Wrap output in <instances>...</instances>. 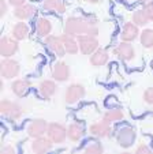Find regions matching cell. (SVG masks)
Segmentation results:
<instances>
[{
  "mask_svg": "<svg viewBox=\"0 0 153 154\" xmlns=\"http://www.w3.org/2000/svg\"><path fill=\"white\" fill-rule=\"evenodd\" d=\"M78 45L84 55H92L94 51H97L98 41L93 35H78Z\"/></svg>",
  "mask_w": 153,
  "mask_h": 154,
  "instance_id": "cell-4",
  "label": "cell"
},
{
  "mask_svg": "<svg viewBox=\"0 0 153 154\" xmlns=\"http://www.w3.org/2000/svg\"><path fill=\"white\" fill-rule=\"evenodd\" d=\"M107 61H108V52L105 49H97L90 56V63H92V66H96V67L104 66Z\"/></svg>",
  "mask_w": 153,
  "mask_h": 154,
  "instance_id": "cell-17",
  "label": "cell"
},
{
  "mask_svg": "<svg viewBox=\"0 0 153 154\" xmlns=\"http://www.w3.org/2000/svg\"><path fill=\"white\" fill-rule=\"evenodd\" d=\"M85 96V89L82 85L74 83L70 85L66 90V102L67 104H74L78 100H81Z\"/></svg>",
  "mask_w": 153,
  "mask_h": 154,
  "instance_id": "cell-9",
  "label": "cell"
},
{
  "mask_svg": "<svg viewBox=\"0 0 153 154\" xmlns=\"http://www.w3.org/2000/svg\"><path fill=\"white\" fill-rule=\"evenodd\" d=\"M135 153H137V154H142V153H146V154H148V153H150V149L146 145H141V146H139V147L135 150Z\"/></svg>",
  "mask_w": 153,
  "mask_h": 154,
  "instance_id": "cell-32",
  "label": "cell"
},
{
  "mask_svg": "<svg viewBox=\"0 0 153 154\" xmlns=\"http://www.w3.org/2000/svg\"><path fill=\"white\" fill-rule=\"evenodd\" d=\"M38 91H40V96L43 98H49L52 97L56 91V85L53 83L52 81H43L40 83V87H38Z\"/></svg>",
  "mask_w": 153,
  "mask_h": 154,
  "instance_id": "cell-18",
  "label": "cell"
},
{
  "mask_svg": "<svg viewBox=\"0 0 153 154\" xmlns=\"http://www.w3.org/2000/svg\"><path fill=\"white\" fill-rule=\"evenodd\" d=\"M0 111H2V113H3L4 116L10 117V119H12V120H17L22 116L23 108L19 104H17V102H11V101H8V100H3L2 104H0Z\"/></svg>",
  "mask_w": 153,
  "mask_h": 154,
  "instance_id": "cell-2",
  "label": "cell"
},
{
  "mask_svg": "<svg viewBox=\"0 0 153 154\" xmlns=\"http://www.w3.org/2000/svg\"><path fill=\"white\" fill-rule=\"evenodd\" d=\"M36 29H37V34L41 35V37H48L49 33H51V23H49V20L45 19V18H40L37 20V25H36Z\"/></svg>",
  "mask_w": 153,
  "mask_h": 154,
  "instance_id": "cell-22",
  "label": "cell"
},
{
  "mask_svg": "<svg viewBox=\"0 0 153 154\" xmlns=\"http://www.w3.org/2000/svg\"><path fill=\"white\" fill-rule=\"evenodd\" d=\"M89 131H90V134H92V135H94V137H98V138L108 137V135H110V132H111L110 122H107V120H103V122L94 123L93 125H90Z\"/></svg>",
  "mask_w": 153,
  "mask_h": 154,
  "instance_id": "cell-11",
  "label": "cell"
},
{
  "mask_svg": "<svg viewBox=\"0 0 153 154\" xmlns=\"http://www.w3.org/2000/svg\"><path fill=\"white\" fill-rule=\"evenodd\" d=\"M52 140L49 139V138H36V140L33 142L32 145V150L37 154H43V153H46L52 149Z\"/></svg>",
  "mask_w": 153,
  "mask_h": 154,
  "instance_id": "cell-14",
  "label": "cell"
},
{
  "mask_svg": "<svg viewBox=\"0 0 153 154\" xmlns=\"http://www.w3.org/2000/svg\"><path fill=\"white\" fill-rule=\"evenodd\" d=\"M2 151H3V153H8V151H14V150H12L11 147H6V149H3Z\"/></svg>",
  "mask_w": 153,
  "mask_h": 154,
  "instance_id": "cell-35",
  "label": "cell"
},
{
  "mask_svg": "<svg viewBox=\"0 0 153 154\" xmlns=\"http://www.w3.org/2000/svg\"><path fill=\"white\" fill-rule=\"evenodd\" d=\"M36 12V8L32 6V4H23V6H19L15 8L14 15L21 20H26L29 18H32Z\"/></svg>",
  "mask_w": 153,
  "mask_h": 154,
  "instance_id": "cell-15",
  "label": "cell"
},
{
  "mask_svg": "<svg viewBox=\"0 0 153 154\" xmlns=\"http://www.w3.org/2000/svg\"><path fill=\"white\" fill-rule=\"evenodd\" d=\"M120 119H123V112L119 108L110 109L104 115V120H107V122H115V120H120Z\"/></svg>",
  "mask_w": 153,
  "mask_h": 154,
  "instance_id": "cell-26",
  "label": "cell"
},
{
  "mask_svg": "<svg viewBox=\"0 0 153 154\" xmlns=\"http://www.w3.org/2000/svg\"><path fill=\"white\" fill-rule=\"evenodd\" d=\"M19 72V64L12 59L6 57L0 63V74L3 78H14Z\"/></svg>",
  "mask_w": 153,
  "mask_h": 154,
  "instance_id": "cell-6",
  "label": "cell"
},
{
  "mask_svg": "<svg viewBox=\"0 0 153 154\" xmlns=\"http://www.w3.org/2000/svg\"><path fill=\"white\" fill-rule=\"evenodd\" d=\"M116 140H118V143L124 149L130 147L134 143V140H135V131H134V128L129 127V125L122 127L118 131V134H116Z\"/></svg>",
  "mask_w": 153,
  "mask_h": 154,
  "instance_id": "cell-3",
  "label": "cell"
},
{
  "mask_svg": "<svg viewBox=\"0 0 153 154\" xmlns=\"http://www.w3.org/2000/svg\"><path fill=\"white\" fill-rule=\"evenodd\" d=\"M60 38H62V41H63V44H64V48H66V52L67 53H71V55H74V53H77L78 52V42L72 38V35H70V34H62L60 35Z\"/></svg>",
  "mask_w": 153,
  "mask_h": 154,
  "instance_id": "cell-21",
  "label": "cell"
},
{
  "mask_svg": "<svg viewBox=\"0 0 153 154\" xmlns=\"http://www.w3.org/2000/svg\"><path fill=\"white\" fill-rule=\"evenodd\" d=\"M124 2H129V0H124Z\"/></svg>",
  "mask_w": 153,
  "mask_h": 154,
  "instance_id": "cell-38",
  "label": "cell"
},
{
  "mask_svg": "<svg viewBox=\"0 0 153 154\" xmlns=\"http://www.w3.org/2000/svg\"><path fill=\"white\" fill-rule=\"evenodd\" d=\"M84 150L88 154H100L104 151V149H103L100 142H90V145H88Z\"/></svg>",
  "mask_w": 153,
  "mask_h": 154,
  "instance_id": "cell-29",
  "label": "cell"
},
{
  "mask_svg": "<svg viewBox=\"0 0 153 154\" xmlns=\"http://www.w3.org/2000/svg\"><path fill=\"white\" fill-rule=\"evenodd\" d=\"M133 20H134V23L138 25V26H144V25H146L148 22H149V18L146 17V14L144 12V10H138V11L134 12Z\"/></svg>",
  "mask_w": 153,
  "mask_h": 154,
  "instance_id": "cell-28",
  "label": "cell"
},
{
  "mask_svg": "<svg viewBox=\"0 0 153 154\" xmlns=\"http://www.w3.org/2000/svg\"><path fill=\"white\" fill-rule=\"evenodd\" d=\"M29 35V27L26 23H17L12 29V37L15 40H25Z\"/></svg>",
  "mask_w": 153,
  "mask_h": 154,
  "instance_id": "cell-23",
  "label": "cell"
},
{
  "mask_svg": "<svg viewBox=\"0 0 153 154\" xmlns=\"http://www.w3.org/2000/svg\"><path fill=\"white\" fill-rule=\"evenodd\" d=\"M88 32V23L85 20V17L82 18H77V17H71L67 19L66 22V33L70 35H82L86 34Z\"/></svg>",
  "mask_w": 153,
  "mask_h": 154,
  "instance_id": "cell-1",
  "label": "cell"
},
{
  "mask_svg": "<svg viewBox=\"0 0 153 154\" xmlns=\"http://www.w3.org/2000/svg\"><path fill=\"white\" fill-rule=\"evenodd\" d=\"M46 130H48V123L44 119H36L27 127V134H29L30 138H34L36 139V138L43 137L46 132Z\"/></svg>",
  "mask_w": 153,
  "mask_h": 154,
  "instance_id": "cell-7",
  "label": "cell"
},
{
  "mask_svg": "<svg viewBox=\"0 0 153 154\" xmlns=\"http://www.w3.org/2000/svg\"><path fill=\"white\" fill-rule=\"evenodd\" d=\"M141 44L145 48H152L153 47V30L146 29L142 32L141 34Z\"/></svg>",
  "mask_w": 153,
  "mask_h": 154,
  "instance_id": "cell-27",
  "label": "cell"
},
{
  "mask_svg": "<svg viewBox=\"0 0 153 154\" xmlns=\"http://www.w3.org/2000/svg\"><path fill=\"white\" fill-rule=\"evenodd\" d=\"M52 76L59 82H63L67 81L70 76V68L66 63L63 61H59L53 66V70H52Z\"/></svg>",
  "mask_w": 153,
  "mask_h": 154,
  "instance_id": "cell-12",
  "label": "cell"
},
{
  "mask_svg": "<svg viewBox=\"0 0 153 154\" xmlns=\"http://www.w3.org/2000/svg\"><path fill=\"white\" fill-rule=\"evenodd\" d=\"M44 8L48 11H56L59 14L64 12L63 0H44Z\"/></svg>",
  "mask_w": 153,
  "mask_h": 154,
  "instance_id": "cell-24",
  "label": "cell"
},
{
  "mask_svg": "<svg viewBox=\"0 0 153 154\" xmlns=\"http://www.w3.org/2000/svg\"><path fill=\"white\" fill-rule=\"evenodd\" d=\"M18 49V42L10 37H3L0 41V53L4 57H10L12 56Z\"/></svg>",
  "mask_w": 153,
  "mask_h": 154,
  "instance_id": "cell-10",
  "label": "cell"
},
{
  "mask_svg": "<svg viewBox=\"0 0 153 154\" xmlns=\"http://www.w3.org/2000/svg\"><path fill=\"white\" fill-rule=\"evenodd\" d=\"M137 35H138V27H137L134 23L127 22L123 27V32H122V40L129 42V41L135 40Z\"/></svg>",
  "mask_w": 153,
  "mask_h": 154,
  "instance_id": "cell-19",
  "label": "cell"
},
{
  "mask_svg": "<svg viewBox=\"0 0 153 154\" xmlns=\"http://www.w3.org/2000/svg\"><path fill=\"white\" fill-rule=\"evenodd\" d=\"M144 100L148 102V104L153 105V87H149V89L144 93Z\"/></svg>",
  "mask_w": 153,
  "mask_h": 154,
  "instance_id": "cell-31",
  "label": "cell"
},
{
  "mask_svg": "<svg viewBox=\"0 0 153 154\" xmlns=\"http://www.w3.org/2000/svg\"><path fill=\"white\" fill-rule=\"evenodd\" d=\"M29 87H30V82L29 81H26V79H18V81H15L14 83H12L11 89L18 97H22V96H25V94L27 93Z\"/></svg>",
  "mask_w": 153,
  "mask_h": 154,
  "instance_id": "cell-20",
  "label": "cell"
},
{
  "mask_svg": "<svg viewBox=\"0 0 153 154\" xmlns=\"http://www.w3.org/2000/svg\"><path fill=\"white\" fill-rule=\"evenodd\" d=\"M7 12V4L4 0H0V17H4Z\"/></svg>",
  "mask_w": 153,
  "mask_h": 154,
  "instance_id": "cell-33",
  "label": "cell"
},
{
  "mask_svg": "<svg viewBox=\"0 0 153 154\" xmlns=\"http://www.w3.org/2000/svg\"><path fill=\"white\" fill-rule=\"evenodd\" d=\"M45 45L56 56H64V53H66V48H64V44L60 37L48 35V37H45Z\"/></svg>",
  "mask_w": 153,
  "mask_h": 154,
  "instance_id": "cell-8",
  "label": "cell"
},
{
  "mask_svg": "<svg viewBox=\"0 0 153 154\" xmlns=\"http://www.w3.org/2000/svg\"><path fill=\"white\" fill-rule=\"evenodd\" d=\"M144 12L146 14V17L149 18V20H153V3H146L144 6Z\"/></svg>",
  "mask_w": 153,
  "mask_h": 154,
  "instance_id": "cell-30",
  "label": "cell"
},
{
  "mask_svg": "<svg viewBox=\"0 0 153 154\" xmlns=\"http://www.w3.org/2000/svg\"><path fill=\"white\" fill-rule=\"evenodd\" d=\"M8 2H10V4H12V6L19 7V6H23V4H25L26 0H8Z\"/></svg>",
  "mask_w": 153,
  "mask_h": 154,
  "instance_id": "cell-34",
  "label": "cell"
},
{
  "mask_svg": "<svg viewBox=\"0 0 153 154\" xmlns=\"http://www.w3.org/2000/svg\"><path fill=\"white\" fill-rule=\"evenodd\" d=\"M46 134H48V138L53 143H60L66 139L67 130L62 124H59V123H51V124H48Z\"/></svg>",
  "mask_w": 153,
  "mask_h": 154,
  "instance_id": "cell-5",
  "label": "cell"
},
{
  "mask_svg": "<svg viewBox=\"0 0 153 154\" xmlns=\"http://www.w3.org/2000/svg\"><path fill=\"white\" fill-rule=\"evenodd\" d=\"M137 2H139V3H144V2H148V0H137Z\"/></svg>",
  "mask_w": 153,
  "mask_h": 154,
  "instance_id": "cell-37",
  "label": "cell"
},
{
  "mask_svg": "<svg viewBox=\"0 0 153 154\" xmlns=\"http://www.w3.org/2000/svg\"><path fill=\"white\" fill-rule=\"evenodd\" d=\"M85 20H86V23H88L86 34L96 37V35L98 34V26H97L98 20H97V18H96L94 15H86V17H85Z\"/></svg>",
  "mask_w": 153,
  "mask_h": 154,
  "instance_id": "cell-25",
  "label": "cell"
},
{
  "mask_svg": "<svg viewBox=\"0 0 153 154\" xmlns=\"http://www.w3.org/2000/svg\"><path fill=\"white\" fill-rule=\"evenodd\" d=\"M84 2H88V3H97L98 0H84Z\"/></svg>",
  "mask_w": 153,
  "mask_h": 154,
  "instance_id": "cell-36",
  "label": "cell"
},
{
  "mask_svg": "<svg viewBox=\"0 0 153 154\" xmlns=\"http://www.w3.org/2000/svg\"><path fill=\"white\" fill-rule=\"evenodd\" d=\"M84 134H85V128L81 123H72V124H70V127L67 128V135H69V138L71 140H74V142L81 139V138L84 137Z\"/></svg>",
  "mask_w": 153,
  "mask_h": 154,
  "instance_id": "cell-16",
  "label": "cell"
},
{
  "mask_svg": "<svg viewBox=\"0 0 153 154\" xmlns=\"http://www.w3.org/2000/svg\"><path fill=\"white\" fill-rule=\"evenodd\" d=\"M113 53H115L116 56H119L120 59H123V60H131V59L134 57L133 47H131L129 42H126V41H123V42L119 44L118 47L115 48Z\"/></svg>",
  "mask_w": 153,
  "mask_h": 154,
  "instance_id": "cell-13",
  "label": "cell"
}]
</instances>
